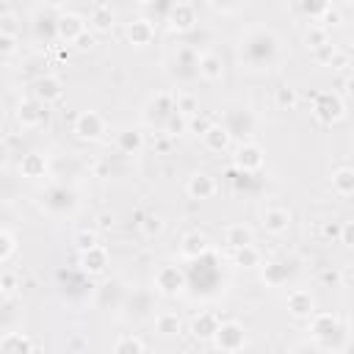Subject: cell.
<instances>
[{
	"label": "cell",
	"instance_id": "cell-1",
	"mask_svg": "<svg viewBox=\"0 0 354 354\" xmlns=\"http://www.w3.org/2000/svg\"><path fill=\"white\" fill-rule=\"evenodd\" d=\"M235 58L246 72H266L274 69L282 61V41L279 36L266 28V25H254L246 28L238 41H235Z\"/></svg>",
	"mask_w": 354,
	"mask_h": 354
},
{
	"label": "cell",
	"instance_id": "cell-2",
	"mask_svg": "<svg viewBox=\"0 0 354 354\" xmlns=\"http://www.w3.org/2000/svg\"><path fill=\"white\" fill-rule=\"evenodd\" d=\"M310 337H313V346L321 351H346V329L335 313H313Z\"/></svg>",
	"mask_w": 354,
	"mask_h": 354
},
{
	"label": "cell",
	"instance_id": "cell-3",
	"mask_svg": "<svg viewBox=\"0 0 354 354\" xmlns=\"http://www.w3.org/2000/svg\"><path fill=\"white\" fill-rule=\"evenodd\" d=\"M77 205H80V194L66 183H53L41 194V207L50 216H69L77 210Z\"/></svg>",
	"mask_w": 354,
	"mask_h": 354
},
{
	"label": "cell",
	"instance_id": "cell-4",
	"mask_svg": "<svg viewBox=\"0 0 354 354\" xmlns=\"http://www.w3.org/2000/svg\"><path fill=\"white\" fill-rule=\"evenodd\" d=\"M155 293L166 296V299H174L180 293H185L188 288V271L183 266H174V263H163L158 271H155Z\"/></svg>",
	"mask_w": 354,
	"mask_h": 354
},
{
	"label": "cell",
	"instance_id": "cell-5",
	"mask_svg": "<svg viewBox=\"0 0 354 354\" xmlns=\"http://www.w3.org/2000/svg\"><path fill=\"white\" fill-rule=\"evenodd\" d=\"M174 111H177V94H171V91H155L147 100V105H144V122L149 127H155V130L163 133V124L169 122V116Z\"/></svg>",
	"mask_w": 354,
	"mask_h": 354
},
{
	"label": "cell",
	"instance_id": "cell-6",
	"mask_svg": "<svg viewBox=\"0 0 354 354\" xmlns=\"http://www.w3.org/2000/svg\"><path fill=\"white\" fill-rule=\"evenodd\" d=\"M221 124L230 130L232 138L249 141V136H252L254 127H257V119H254V113H252L249 105H230V108H224V113H221Z\"/></svg>",
	"mask_w": 354,
	"mask_h": 354
},
{
	"label": "cell",
	"instance_id": "cell-7",
	"mask_svg": "<svg viewBox=\"0 0 354 354\" xmlns=\"http://www.w3.org/2000/svg\"><path fill=\"white\" fill-rule=\"evenodd\" d=\"M346 113V105H343V97L337 91H318L315 100H313V116L321 122V124H335L340 122Z\"/></svg>",
	"mask_w": 354,
	"mask_h": 354
},
{
	"label": "cell",
	"instance_id": "cell-8",
	"mask_svg": "<svg viewBox=\"0 0 354 354\" xmlns=\"http://www.w3.org/2000/svg\"><path fill=\"white\" fill-rule=\"evenodd\" d=\"M58 17H61V14H55L53 6H39V8L33 11V17H30V30H33V36H36L39 41H44V44L58 41Z\"/></svg>",
	"mask_w": 354,
	"mask_h": 354
},
{
	"label": "cell",
	"instance_id": "cell-9",
	"mask_svg": "<svg viewBox=\"0 0 354 354\" xmlns=\"http://www.w3.org/2000/svg\"><path fill=\"white\" fill-rule=\"evenodd\" d=\"M119 310H124V313H122L124 318L141 321V318H147V315L155 310V296H152V290H147V288H133L130 293H124V301H122Z\"/></svg>",
	"mask_w": 354,
	"mask_h": 354
},
{
	"label": "cell",
	"instance_id": "cell-10",
	"mask_svg": "<svg viewBox=\"0 0 354 354\" xmlns=\"http://www.w3.org/2000/svg\"><path fill=\"white\" fill-rule=\"evenodd\" d=\"M199 53L194 44H177L174 47V55H171V72L183 80H191V77H199Z\"/></svg>",
	"mask_w": 354,
	"mask_h": 354
},
{
	"label": "cell",
	"instance_id": "cell-11",
	"mask_svg": "<svg viewBox=\"0 0 354 354\" xmlns=\"http://www.w3.org/2000/svg\"><path fill=\"white\" fill-rule=\"evenodd\" d=\"M296 266L293 260H285V257H274V260H266L260 266V279L266 288H285L288 279L293 277Z\"/></svg>",
	"mask_w": 354,
	"mask_h": 354
},
{
	"label": "cell",
	"instance_id": "cell-12",
	"mask_svg": "<svg viewBox=\"0 0 354 354\" xmlns=\"http://www.w3.org/2000/svg\"><path fill=\"white\" fill-rule=\"evenodd\" d=\"M44 122H47V102H41L39 97L19 100V105H17V124L22 130H36Z\"/></svg>",
	"mask_w": 354,
	"mask_h": 354
},
{
	"label": "cell",
	"instance_id": "cell-13",
	"mask_svg": "<svg viewBox=\"0 0 354 354\" xmlns=\"http://www.w3.org/2000/svg\"><path fill=\"white\" fill-rule=\"evenodd\" d=\"M246 346V329L238 321H221L216 337H213V348L218 351H241Z\"/></svg>",
	"mask_w": 354,
	"mask_h": 354
},
{
	"label": "cell",
	"instance_id": "cell-14",
	"mask_svg": "<svg viewBox=\"0 0 354 354\" xmlns=\"http://www.w3.org/2000/svg\"><path fill=\"white\" fill-rule=\"evenodd\" d=\"M263 163H266V149L254 141H241V147L235 149V169L246 174H257Z\"/></svg>",
	"mask_w": 354,
	"mask_h": 354
},
{
	"label": "cell",
	"instance_id": "cell-15",
	"mask_svg": "<svg viewBox=\"0 0 354 354\" xmlns=\"http://www.w3.org/2000/svg\"><path fill=\"white\" fill-rule=\"evenodd\" d=\"M166 25H169L171 33H188V30H194L196 28V8L191 3H185V0H177L174 8L166 17Z\"/></svg>",
	"mask_w": 354,
	"mask_h": 354
},
{
	"label": "cell",
	"instance_id": "cell-16",
	"mask_svg": "<svg viewBox=\"0 0 354 354\" xmlns=\"http://www.w3.org/2000/svg\"><path fill=\"white\" fill-rule=\"evenodd\" d=\"M75 136L80 138V141H97V138H102V133H105V119H102V113H97V111H83L77 119H75Z\"/></svg>",
	"mask_w": 354,
	"mask_h": 354
},
{
	"label": "cell",
	"instance_id": "cell-17",
	"mask_svg": "<svg viewBox=\"0 0 354 354\" xmlns=\"http://www.w3.org/2000/svg\"><path fill=\"white\" fill-rule=\"evenodd\" d=\"M290 210L288 207H279V205H274V207H266L263 210V216H260V227L268 232V235H285L288 232V227H290Z\"/></svg>",
	"mask_w": 354,
	"mask_h": 354
},
{
	"label": "cell",
	"instance_id": "cell-18",
	"mask_svg": "<svg viewBox=\"0 0 354 354\" xmlns=\"http://www.w3.org/2000/svg\"><path fill=\"white\" fill-rule=\"evenodd\" d=\"M210 252V241H207V235L205 232H199V230H194V232H185L183 235V241H180V257L183 260H199V257H205Z\"/></svg>",
	"mask_w": 354,
	"mask_h": 354
},
{
	"label": "cell",
	"instance_id": "cell-19",
	"mask_svg": "<svg viewBox=\"0 0 354 354\" xmlns=\"http://www.w3.org/2000/svg\"><path fill=\"white\" fill-rule=\"evenodd\" d=\"M108 263H111L108 249L100 246V243L91 246V249H86V252H80V271L88 274V277H100V274H105Z\"/></svg>",
	"mask_w": 354,
	"mask_h": 354
},
{
	"label": "cell",
	"instance_id": "cell-20",
	"mask_svg": "<svg viewBox=\"0 0 354 354\" xmlns=\"http://www.w3.org/2000/svg\"><path fill=\"white\" fill-rule=\"evenodd\" d=\"M230 144H232V136H230V130H227L221 122H210V127L202 133V147H205L207 152L221 155V152L230 149Z\"/></svg>",
	"mask_w": 354,
	"mask_h": 354
},
{
	"label": "cell",
	"instance_id": "cell-21",
	"mask_svg": "<svg viewBox=\"0 0 354 354\" xmlns=\"http://www.w3.org/2000/svg\"><path fill=\"white\" fill-rule=\"evenodd\" d=\"M185 191H188L191 199H210V196H216L218 183H216V177L207 174V171H194V174L188 177Z\"/></svg>",
	"mask_w": 354,
	"mask_h": 354
},
{
	"label": "cell",
	"instance_id": "cell-22",
	"mask_svg": "<svg viewBox=\"0 0 354 354\" xmlns=\"http://www.w3.org/2000/svg\"><path fill=\"white\" fill-rule=\"evenodd\" d=\"M288 313H290L293 318L310 321V315L315 313V299H313V293L304 290V288L290 290V293H288Z\"/></svg>",
	"mask_w": 354,
	"mask_h": 354
},
{
	"label": "cell",
	"instance_id": "cell-23",
	"mask_svg": "<svg viewBox=\"0 0 354 354\" xmlns=\"http://www.w3.org/2000/svg\"><path fill=\"white\" fill-rule=\"evenodd\" d=\"M83 30H88V28H86V19H83L80 14H75V11H64V14L58 17V41L75 44V39H77Z\"/></svg>",
	"mask_w": 354,
	"mask_h": 354
},
{
	"label": "cell",
	"instance_id": "cell-24",
	"mask_svg": "<svg viewBox=\"0 0 354 354\" xmlns=\"http://www.w3.org/2000/svg\"><path fill=\"white\" fill-rule=\"evenodd\" d=\"M152 39H155V25L149 17H138L127 25V41L133 47H147V44H152Z\"/></svg>",
	"mask_w": 354,
	"mask_h": 354
},
{
	"label": "cell",
	"instance_id": "cell-25",
	"mask_svg": "<svg viewBox=\"0 0 354 354\" xmlns=\"http://www.w3.org/2000/svg\"><path fill=\"white\" fill-rule=\"evenodd\" d=\"M218 326H221L218 315H216V313H210V310H205V313H199V315L191 321V335H194L196 340H210V343H213V337H216Z\"/></svg>",
	"mask_w": 354,
	"mask_h": 354
},
{
	"label": "cell",
	"instance_id": "cell-26",
	"mask_svg": "<svg viewBox=\"0 0 354 354\" xmlns=\"http://www.w3.org/2000/svg\"><path fill=\"white\" fill-rule=\"evenodd\" d=\"M33 97H39L41 102H55L64 97V83L61 77L55 75H41L36 83H33Z\"/></svg>",
	"mask_w": 354,
	"mask_h": 354
},
{
	"label": "cell",
	"instance_id": "cell-27",
	"mask_svg": "<svg viewBox=\"0 0 354 354\" xmlns=\"http://www.w3.org/2000/svg\"><path fill=\"white\" fill-rule=\"evenodd\" d=\"M47 169H50V163H47V155H41V152H28L19 158V174L28 180L47 177Z\"/></svg>",
	"mask_w": 354,
	"mask_h": 354
},
{
	"label": "cell",
	"instance_id": "cell-28",
	"mask_svg": "<svg viewBox=\"0 0 354 354\" xmlns=\"http://www.w3.org/2000/svg\"><path fill=\"white\" fill-rule=\"evenodd\" d=\"M0 351L3 354H33L36 343L25 332H6L0 337Z\"/></svg>",
	"mask_w": 354,
	"mask_h": 354
},
{
	"label": "cell",
	"instance_id": "cell-29",
	"mask_svg": "<svg viewBox=\"0 0 354 354\" xmlns=\"http://www.w3.org/2000/svg\"><path fill=\"white\" fill-rule=\"evenodd\" d=\"M116 149L122 155H138L144 149V133L136 127H122L116 133Z\"/></svg>",
	"mask_w": 354,
	"mask_h": 354
},
{
	"label": "cell",
	"instance_id": "cell-30",
	"mask_svg": "<svg viewBox=\"0 0 354 354\" xmlns=\"http://www.w3.org/2000/svg\"><path fill=\"white\" fill-rule=\"evenodd\" d=\"M88 28L94 33H111V28H113V8L105 6V3H97L91 8V14H88Z\"/></svg>",
	"mask_w": 354,
	"mask_h": 354
},
{
	"label": "cell",
	"instance_id": "cell-31",
	"mask_svg": "<svg viewBox=\"0 0 354 354\" xmlns=\"http://www.w3.org/2000/svg\"><path fill=\"white\" fill-rule=\"evenodd\" d=\"M221 75H224V58L218 53H202V58H199V77L221 80Z\"/></svg>",
	"mask_w": 354,
	"mask_h": 354
},
{
	"label": "cell",
	"instance_id": "cell-32",
	"mask_svg": "<svg viewBox=\"0 0 354 354\" xmlns=\"http://www.w3.org/2000/svg\"><path fill=\"white\" fill-rule=\"evenodd\" d=\"M224 243L230 249H241L246 243H254V235H252V230L246 224H227L224 227Z\"/></svg>",
	"mask_w": 354,
	"mask_h": 354
},
{
	"label": "cell",
	"instance_id": "cell-33",
	"mask_svg": "<svg viewBox=\"0 0 354 354\" xmlns=\"http://www.w3.org/2000/svg\"><path fill=\"white\" fill-rule=\"evenodd\" d=\"M232 266H238V268H257V266H263V254H260V249L254 243H246L241 249H232Z\"/></svg>",
	"mask_w": 354,
	"mask_h": 354
},
{
	"label": "cell",
	"instance_id": "cell-34",
	"mask_svg": "<svg viewBox=\"0 0 354 354\" xmlns=\"http://www.w3.org/2000/svg\"><path fill=\"white\" fill-rule=\"evenodd\" d=\"M155 332L163 335V337H174V335H180V332H183V321H180V315L171 313V310L158 313V315H155Z\"/></svg>",
	"mask_w": 354,
	"mask_h": 354
},
{
	"label": "cell",
	"instance_id": "cell-35",
	"mask_svg": "<svg viewBox=\"0 0 354 354\" xmlns=\"http://www.w3.org/2000/svg\"><path fill=\"white\" fill-rule=\"evenodd\" d=\"M332 191L337 196H351L354 194V169L351 166H340L332 171Z\"/></svg>",
	"mask_w": 354,
	"mask_h": 354
},
{
	"label": "cell",
	"instance_id": "cell-36",
	"mask_svg": "<svg viewBox=\"0 0 354 354\" xmlns=\"http://www.w3.org/2000/svg\"><path fill=\"white\" fill-rule=\"evenodd\" d=\"M147 343L138 335H119L113 343V354H144Z\"/></svg>",
	"mask_w": 354,
	"mask_h": 354
},
{
	"label": "cell",
	"instance_id": "cell-37",
	"mask_svg": "<svg viewBox=\"0 0 354 354\" xmlns=\"http://www.w3.org/2000/svg\"><path fill=\"white\" fill-rule=\"evenodd\" d=\"M274 102H277L279 111H293V108L299 105V91L285 83V86H279V88L274 91Z\"/></svg>",
	"mask_w": 354,
	"mask_h": 354
},
{
	"label": "cell",
	"instance_id": "cell-38",
	"mask_svg": "<svg viewBox=\"0 0 354 354\" xmlns=\"http://www.w3.org/2000/svg\"><path fill=\"white\" fill-rule=\"evenodd\" d=\"M299 8L304 17H310L313 22H321V17L332 8V0H299Z\"/></svg>",
	"mask_w": 354,
	"mask_h": 354
},
{
	"label": "cell",
	"instance_id": "cell-39",
	"mask_svg": "<svg viewBox=\"0 0 354 354\" xmlns=\"http://www.w3.org/2000/svg\"><path fill=\"white\" fill-rule=\"evenodd\" d=\"M329 41V28H324L321 22L318 25H310L307 30H304V44L310 47V50H318V47H324Z\"/></svg>",
	"mask_w": 354,
	"mask_h": 354
},
{
	"label": "cell",
	"instance_id": "cell-40",
	"mask_svg": "<svg viewBox=\"0 0 354 354\" xmlns=\"http://www.w3.org/2000/svg\"><path fill=\"white\" fill-rule=\"evenodd\" d=\"M19 249V241L11 230H0V263H8Z\"/></svg>",
	"mask_w": 354,
	"mask_h": 354
},
{
	"label": "cell",
	"instance_id": "cell-41",
	"mask_svg": "<svg viewBox=\"0 0 354 354\" xmlns=\"http://www.w3.org/2000/svg\"><path fill=\"white\" fill-rule=\"evenodd\" d=\"M163 133L166 136H183V133H188V116L185 113H180V111H174L171 116H169V122L163 124Z\"/></svg>",
	"mask_w": 354,
	"mask_h": 354
},
{
	"label": "cell",
	"instance_id": "cell-42",
	"mask_svg": "<svg viewBox=\"0 0 354 354\" xmlns=\"http://www.w3.org/2000/svg\"><path fill=\"white\" fill-rule=\"evenodd\" d=\"M177 111L185 116H196L199 113V97L191 91H180L177 94Z\"/></svg>",
	"mask_w": 354,
	"mask_h": 354
},
{
	"label": "cell",
	"instance_id": "cell-43",
	"mask_svg": "<svg viewBox=\"0 0 354 354\" xmlns=\"http://www.w3.org/2000/svg\"><path fill=\"white\" fill-rule=\"evenodd\" d=\"M138 227H141V232H144L147 238H155V235L163 232V218H160L158 213H149V216H144V218L138 221Z\"/></svg>",
	"mask_w": 354,
	"mask_h": 354
},
{
	"label": "cell",
	"instance_id": "cell-44",
	"mask_svg": "<svg viewBox=\"0 0 354 354\" xmlns=\"http://www.w3.org/2000/svg\"><path fill=\"white\" fill-rule=\"evenodd\" d=\"M72 243H75L77 252H86V249L97 246L100 241H97V232H94V230H77V232L72 235Z\"/></svg>",
	"mask_w": 354,
	"mask_h": 354
},
{
	"label": "cell",
	"instance_id": "cell-45",
	"mask_svg": "<svg viewBox=\"0 0 354 354\" xmlns=\"http://www.w3.org/2000/svg\"><path fill=\"white\" fill-rule=\"evenodd\" d=\"M216 14H235V11H241L249 0H205Z\"/></svg>",
	"mask_w": 354,
	"mask_h": 354
},
{
	"label": "cell",
	"instance_id": "cell-46",
	"mask_svg": "<svg viewBox=\"0 0 354 354\" xmlns=\"http://www.w3.org/2000/svg\"><path fill=\"white\" fill-rule=\"evenodd\" d=\"M17 288H19V279H17V274H11V271H3V277H0V296H3V301H8V299L17 293Z\"/></svg>",
	"mask_w": 354,
	"mask_h": 354
},
{
	"label": "cell",
	"instance_id": "cell-47",
	"mask_svg": "<svg viewBox=\"0 0 354 354\" xmlns=\"http://www.w3.org/2000/svg\"><path fill=\"white\" fill-rule=\"evenodd\" d=\"M335 53H337V44H332V41H326L324 47H318V50H313V58L321 64V66H329L332 64V58H335Z\"/></svg>",
	"mask_w": 354,
	"mask_h": 354
},
{
	"label": "cell",
	"instance_id": "cell-48",
	"mask_svg": "<svg viewBox=\"0 0 354 354\" xmlns=\"http://www.w3.org/2000/svg\"><path fill=\"white\" fill-rule=\"evenodd\" d=\"M318 279H321V285L335 288V285H340V282H343V271H337V268H321Z\"/></svg>",
	"mask_w": 354,
	"mask_h": 354
},
{
	"label": "cell",
	"instance_id": "cell-49",
	"mask_svg": "<svg viewBox=\"0 0 354 354\" xmlns=\"http://www.w3.org/2000/svg\"><path fill=\"white\" fill-rule=\"evenodd\" d=\"M0 53H3L6 61L17 53V36L14 33H0Z\"/></svg>",
	"mask_w": 354,
	"mask_h": 354
},
{
	"label": "cell",
	"instance_id": "cell-50",
	"mask_svg": "<svg viewBox=\"0 0 354 354\" xmlns=\"http://www.w3.org/2000/svg\"><path fill=\"white\" fill-rule=\"evenodd\" d=\"M210 127V119H205V116H188V133H196V136H202L205 130Z\"/></svg>",
	"mask_w": 354,
	"mask_h": 354
},
{
	"label": "cell",
	"instance_id": "cell-51",
	"mask_svg": "<svg viewBox=\"0 0 354 354\" xmlns=\"http://www.w3.org/2000/svg\"><path fill=\"white\" fill-rule=\"evenodd\" d=\"M340 243L348 246V249H354V218L343 221V227H340Z\"/></svg>",
	"mask_w": 354,
	"mask_h": 354
},
{
	"label": "cell",
	"instance_id": "cell-52",
	"mask_svg": "<svg viewBox=\"0 0 354 354\" xmlns=\"http://www.w3.org/2000/svg\"><path fill=\"white\" fill-rule=\"evenodd\" d=\"M0 33H14V36H17V17H14L11 11H6V14L0 17Z\"/></svg>",
	"mask_w": 354,
	"mask_h": 354
},
{
	"label": "cell",
	"instance_id": "cell-53",
	"mask_svg": "<svg viewBox=\"0 0 354 354\" xmlns=\"http://www.w3.org/2000/svg\"><path fill=\"white\" fill-rule=\"evenodd\" d=\"M75 50H80V53H86V50H91L94 47V33H88V30H83L77 39H75V44H72Z\"/></svg>",
	"mask_w": 354,
	"mask_h": 354
},
{
	"label": "cell",
	"instance_id": "cell-54",
	"mask_svg": "<svg viewBox=\"0 0 354 354\" xmlns=\"http://www.w3.org/2000/svg\"><path fill=\"white\" fill-rule=\"evenodd\" d=\"M340 22H343V17H340L337 8H329V11L321 17V25H324V28H335V25H340Z\"/></svg>",
	"mask_w": 354,
	"mask_h": 354
},
{
	"label": "cell",
	"instance_id": "cell-55",
	"mask_svg": "<svg viewBox=\"0 0 354 354\" xmlns=\"http://www.w3.org/2000/svg\"><path fill=\"white\" fill-rule=\"evenodd\" d=\"M174 3H177V0H155V3H152V8H155V11H158V17L166 22V17H169V11L174 8Z\"/></svg>",
	"mask_w": 354,
	"mask_h": 354
},
{
	"label": "cell",
	"instance_id": "cell-56",
	"mask_svg": "<svg viewBox=\"0 0 354 354\" xmlns=\"http://www.w3.org/2000/svg\"><path fill=\"white\" fill-rule=\"evenodd\" d=\"M332 69H346V66H351V58L343 53V50H337L335 53V58H332V64H329Z\"/></svg>",
	"mask_w": 354,
	"mask_h": 354
},
{
	"label": "cell",
	"instance_id": "cell-57",
	"mask_svg": "<svg viewBox=\"0 0 354 354\" xmlns=\"http://www.w3.org/2000/svg\"><path fill=\"white\" fill-rule=\"evenodd\" d=\"M340 227H343V224L329 221V224H324V235H326V238H332V241H340Z\"/></svg>",
	"mask_w": 354,
	"mask_h": 354
},
{
	"label": "cell",
	"instance_id": "cell-58",
	"mask_svg": "<svg viewBox=\"0 0 354 354\" xmlns=\"http://www.w3.org/2000/svg\"><path fill=\"white\" fill-rule=\"evenodd\" d=\"M66 348H69V351H83V348H86V340H83V337H69Z\"/></svg>",
	"mask_w": 354,
	"mask_h": 354
},
{
	"label": "cell",
	"instance_id": "cell-59",
	"mask_svg": "<svg viewBox=\"0 0 354 354\" xmlns=\"http://www.w3.org/2000/svg\"><path fill=\"white\" fill-rule=\"evenodd\" d=\"M343 91H346V97H351V100H354V75H348V77H346Z\"/></svg>",
	"mask_w": 354,
	"mask_h": 354
},
{
	"label": "cell",
	"instance_id": "cell-60",
	"mask_svg": "<svg viewBox=\"0 0 354 354\" xmlns=\"http://www.w3.org/2000/svg\"><path fill=\"white\" fill-rule=\"evenodd\" d=\"M111 224H113V218H111L108 213H102V216H100V227H102V230H108Z\"/></svg>",
	"mask_w": 354,
	"mask_h": 354
},
{
	"label": "cell",
	"instance_id": "cell-61",
	"mask_svg": "<svg viewBox=\"0 0 354 354\" xmlns=\"http://www.w3.org/2000/svg\"><path fill=\"white\" fill-rule=\"evenodd\" d=\"M133 3H138V6H152L155 0H133Z\"/></svg>",
	"mask_w": 354,
	"mask_h": 354
},
{
	"label": "cell",
	"instance_id": "cell-62",
	"mask_svg": "<svg viewBox=\"0 0 354 354\" xmlns=\"http://www.w3.org/2000/svg\"><path fill=\"white\" fill-rule=\"evenodd\" d=\"M346 351H354V340H346Z\"/></svg>",
	"mask_w": 354,
	"mask_h": 354
},
{
	"label": "cell",
	"instance_id": "cell-63",
	"mask_svg": "<svg viewBox=\"0 0 354 354\" xmlns=\"http://www.w3.org/2000/svg\"><path fill=\"white\" fill-rule=\"evenodd\" d=\"M348 285H351V288H354V271H351V274H348Z\"/></svg>",
	"mask_w": 354,
	"mask_h": 354
}]
</instances>
